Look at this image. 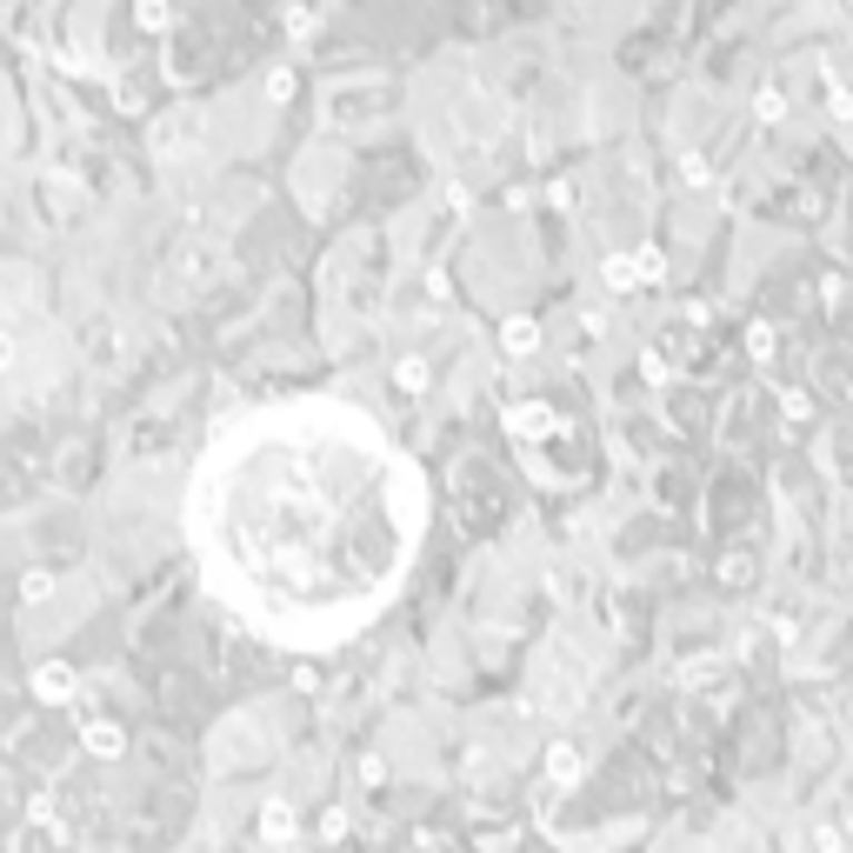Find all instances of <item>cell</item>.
I'll return each instance as SVG.
<instances>
[{
  "instance_id": "obj_1",
  "label": "cell",
  "mask_w": 853,
  "mask_h": 853,
  "mask_svg": "<svg viewBox=\"0 0 853 853\" xmlns=\"http://www.w3.org/2000/svg\"><path fill=\"white\" fill-rule=\"evenodd\" d=\"M427 534V480L347 400H267L227 420L187 480L207 594L280 647H340L387 614Z\"/></svg>"
}]
</instances>
